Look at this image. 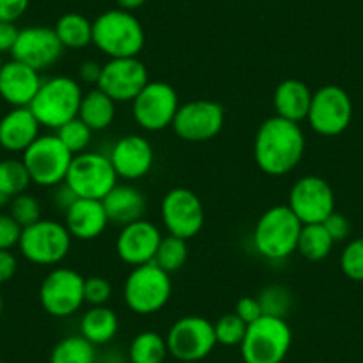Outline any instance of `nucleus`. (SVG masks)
I'll list each match as a JSON object with an SVG mask.
<instances>
[{
  "instance_id": "obj_1",
  "label": "nucleus",
  "mask_w": 363,
  "mask_h": 363,
  "mask_svg": "<svg viewBox=\"0 0 363 363\" xmlns=\"http://www.w3.org/2000/svg\"><path fill=\"white\" fill-rule=\"evenodd\" d=\"M305 148L306 138L301 125L274 114L258 127L253 141V157L265 174L284 177L301 162Z\"/></svg>"
},
{
  "instance_id": "obj_2",
  "label": "nucleus",
  "mask_w": 363,
  "mask_h": 363,
  "mask_svg": "<svg viewBox=\"0 0 363 363\" xmlns=\"http://www.w3.org/2000/svg\"><path fill=\"white\" fill-rule=\"evenodd\" d=\"M146 34L134 13L109 9L93 20V45L109 59L139 57Z\"/></svg>"
},
{
  "instance_id": "obj_3",
  "label": "nucleus",
  "mask_w": 363,
  "mask_h": 363,
  "mask_svg": "<svg viewBox=\"0 0 363 363\" xmlns=\"http://www.w3.org/2000/svg\"><path fill=\"white\" fill-rule=\"evenodd\" d=\"M84 91L82 84L66 75H55L41 82L38 95L29 109L41 127L57 130L62 125L79 116Z\"/></svg>"
},
{
  "instance_id": "obj_4",
  "label": "nucleus",
  "mask_w": 363,
  "mask_h": 363,
  "mask_svg": "<svg viewBox=\"0 0 363 363\" xmlns=\"http://www.w3.org/2000/svg\"><path fill=\"white\" fill-rule=\"evenodd\" d=\"M303 223L289 205L271 207L258 218L253 230V246L267 260H285L298 250Z\"/></svg>"
},
{
  "instance_id": "obj_5",
  "label": "nucleus",
  "mask_w": 363,
  "mask_h": 363,
  "mask_svg": "<svg viewBox=\"0 0 363 363\" xmlns=\"http://www.w3.org/2000/svg\"><path fill=\"white\" fill-rule=\"evenodd\" d=\"M171 274L153 262L132 267L123 284L125 305L138 315L160 312L171 299Z\"/></svg>"
},
{
  "instance_id": "obj_6",
  "label": "nucleus",
  "mask_w": 363,
  "mask_h": 363,
  "mask_svg": "<svg viewBox=\"0 0 363 363\" xmlns=\"http://www.w3.org/2000/svg\"><path fill=\"white\" fill-rule=\"evenodd\" d=\"M292 345V330L281 317L262 315L247 324L240 347L244 363H281Z\"/></svg>"
},
{
  "instance_id": "obj_7",
  "label": "nucleus",
  "mask_w": 363,
  "mask_h": 363,
  "mask_svg": "<svg viewBox=\"0 0 363 363\" xmlns=\"http://www.w3.org/2000/svg\"><path fill=\"white\" fill-rule=\"evenodd\" d=\"M109 155L99 152H84L73 155L65 184L77 198L104 200L120 184Z\"/></svg>"
},
{
  "instance_id": "obj_8",
  "label": "nucleus",
  "mask_w": 363,
  "mask_h": 363,
  "mask_svg": "<svg viewBox=\"0 0 363 363\" xmlns=\"http://www.w3.org/2000/svg\"><path fill=\"white\" fill-rule=\"evenodd\" d=\"M73 153L55 134L40 135L26 152L22 162L26 164L30 182L40 187H57L66 180Z\"/></svg>"
},
{
  "instance_id": "obj_9",
  "label": "nucleus",
  "mask_w": 363,
  "mask_h": 363,
  "mask_svg": "<svg viewBox=\"0 0 363 363\" xmlns=\"http://www.w3.org/2000/svg\"><path fill=\"white\" fill-rule=\"evenodd\" d=\"M73 237L65 223L40 219L22 230L18 250L26 260L36 265H57L72 251Z\"/></svg>"
},
{
  "instance_id": "obj_10",
  "label": "nucleus",
  "mask_w": 363,
  "mask_h": 363,
  "mask_svg": "<svg viewBox=\"0 0 363 363\" xmlns=\"http://www.w3.org/2000/svg\"><path fill=\"white\" fill-rule=\"evenodd\" d=\"M352 120V100L347 91L335 84L313 91L306 121L315 134L335 138L347 130Z\"/></svg>"
},
{
  "instance_id": "obj_11",
  "label": "nucleus",
  "mask_w": 363,
  "mask_h": 363,
  "mask_svg": "<svg viewBox=\"0 0 363 363\" xmlns=\"http://www.w3.org/2000/svg\"><path fill=\"white\" fill-rule=\"evenodd\" d=\"M166 342L169 354L186 363L207 358L218 345L214 323L201 315H186L174 320L167 331Z\"/></svg>"
},
{
  "instance_id": "obj_12",
  "label": "nucleus",
  "mask_w": 363,
  "mask_h": 363,
  "mask_svg": "<svg viewBox=\"0 0 363 363\" xmlns=\"http://www.w3.org/2000/svg\"><path fill=\"white\" fill-rule=\"evenodd\" d=\"M160 219L167 235L189 240L203 230L205 208L200 196L187 187H174L160 201Z\"/></svg>"
},
{
  "instance_id": "obj_13",
  "label": "nucleus",
  "mask_w": 363,
  "mask_h": 363,
  "mask_svg": "<svg viewBox=\"0 0 363 363\" xmlns=\"http://www.w3.org/2000/svg\"><path fill=\"white\" fill-rule=\"evenodd\" d=\"M180 99L173 86L162 80H150L132 102L134 121L148 132L166 130L173 125Z\"/></svg>"
},
{
  "instance_id": "obj_14",
  "label": "nucleus",
  "mask_w": 363,
  "mask_h": 363,
  "mask_svg": "<svg viewBox=\"0 0 363 363\" xmlns=\"http://www.w3.org/2000/svg\"><path fill=\"white\" fill-rule=\"evenodd\" d=\"M84 280L79 271L69 267H55L40 285V303L45 312L57 319L73 315L82 308Z\"/></svg>"
},
{
  "instance_id": "obj_15",
  "label": "nucleus",
  "mask_w": 363,
  "mask_h": 363,
  "mask_svg": "<svg viewBox=\"0 0 363 363\" xmlns=\"http://www.w3.org/2000/svg\"><path fill=\"white\" fill-rule=\"evenodd\" d=\"M225 127V107L214 100L198 99L180 104L174 116V134L187 143H207L221 134Z\"/></svg>"
},
{
  "instance_id": "obj_16",
  "label": "nucleus",
  "mask_w": 363,
  "mask_h": 363,
  "mask_svg": "<svg viewBox=\"0 0 363 363\" xmlns=\"http://www.w3.org/2000/svg\"><path fill=\"white\" fill-rule=\"evenodd\" d=\"M287 205L303 225H323L335 212V193L324 178L306 174L291 187Z\"/></svg>"
},
{
  "instance_id": "obj_17",
  "label": "nucleus",
  "mask_w": 363,
  "mask_h": 363,
  "mask_svg": "<svg viewBox=\"0 0 363 363\" xmlns=\"http://www.w3.org/2000/svg\"><path fill=\"white\" fill-rule=\"evenodd\" d=\"M65 47L59 41L54 27L30 26L18 30L15 45L11 48V57L23 65L30 66L36 72H45L59 62Z\"/></svg>"
},
{
  "instance_id": "obj_18",
  "label": "nucleus",
  "mask_w": 363,
  "mask_h": 363,
  "mask_svg": "<svg viewBox=\"0 0 363 363\" xmlns=\"http://www.w3.org/2000/svg\"><path fill=\"white\" fill-rule=\"evenodd\" d=\"M150 82L148 68L139 57L109 59L102 68L99 86L116 104L134 102Z\"/></svg>"
},
{
  "instance_id": "obj_19",
  "label": "nucleus",
  "mask_w": 363,
  "mask_h": 363,
  "mask_svg": "<svg viewBox=\"0 0 363 363\" xmlns=\"http://www.w3.org/2000/svg\"><path fill=\"white\" fill-rule=\"evenodd\" d=\"M162 237L159 226L145 218L121 226L116 237L118 258L132 267L150 264L155 258Z\"/></svg>"
},
{
  "instance_id": "obj_20",
  "label": "nucleus",
  "mask_w": 363,
  "mask_h": 363,
  "mask_svg": "<svg viewBox=\"0 0 363 363\" xmlns=\"http://www.w3.org/2000/svg\"><path fill=\"white\" fill-rule=\"evenodd\" d=\"M109 159L118 178L139 180L152 171L155 153L148 139L139 134H128L114 143Z\"/></svg>"
},
{
  "instance_id": "obj_21",
  "label": "nucleus",
  "mask_w": 363,
  "mask_h": 363,
  "mask_svg": "<svg viewBox=\"0 0 363 363\" xmlns=\"http://www.w3.org/2000/svg\"><path fill=\"white\" fill-rule=\"evenodd\" d=\"M41 73L30 66L11 59L0 69V96L11 107H29L40 91Z\"/></svg>"
},
{
  "instance_id": "obj_22",
  "label": "nucleus",
  "mask_w": 363,
  "mask_h": 363,
  "mask_svg": "<svg viewBox=\"0 0 363 363\" xmlns=\"http://www.w3.org/2000/svg\"><path fill=\"white\" fill-rule=\"evenodd\" d=\"M109 223L102 200L77 198L72 207L65 212V226L69 235L77 240L99 239Z\"/></svg>"
},
{
  "instance_id": "obj_23",
  "label": "nucleus",
  "mask_w": 363,
  "mask_h": 363,
  "mask_svg": "<svg viewBox=\"0 0 363 363\" xmlns=\"http://www.w3.org/2000/svg\"><path fill=\"white\" fill-rule=\"evenodd\" d=\"M40 128V121L29 107H13L0 118V148L23 153L41 135Z\"/></svg>"
},
{
  "instance_id": "obj_24",
  "label": "nucleus",
  "mask_w": 363,
  "mask_h": 363,
  "mask_svg": "<svg viewBox=\"0 0 363 363\" xmlns=\"http://www.w3.org/2000/svg\"><path fill=\"white\" fill-rule=\"evenodd\" d=\"M107 218L113 225L125 226L145 218L148 201L145 193L130 184H118L102 200Z\"/></svg>"
},
{
  "instance_id": "obj_25",
  "label": "nucleus",
  "mask_w": 363,
  "mask_h": 363,
  "mask_svg": "<svg viewBox=\"0 0 363 363\" xmlns=\"http://www.w3.org/2000/svg\"><path fill=\"white\" fill-rule=\"evenodd\" d=\"M313 91L303 80H281L272 95V107H274L277 116L294 121V123H301L308 116Z\"/></svg>"
},
{
  "instance_id": "obj_26",
  "label": "nucleus",
  "mask_w": 363,
  "mask_h": 363,
  "mask_svg": "<svg viewBox=\"0 0 363 363\" xmlns=\"http://www.w3.org/2000/svg\"><path fill=\"white\" fill-rule=\"evenodd\" d=\"M120 330L118 313L107 305L91 306L80 319V335L93 345L109 344Z\"/></svg>"
},
{
  "instance_id": "obj_27",
  "label": "nucleus",
  "mask_w": 363,
  "mask_h": 363,
  "mask_svg": "<svg viewBox=\"0 0 363 363\" xmlns=\"http://www.w3.org/2000/svg\"><path fill=\"white\" fill-rule=\"evenodd\" d=\"M79 118L93 132H102L114 123L116 118V102L107 96L100 87H93L84 93L80 102Z\"/></svg>"
},
{
  "instance_id": "obj_28",
  "label": "nucleus",
  "mask_w": 363,
  "mask_h": 363,
  "mask_svg": "<svg viewBox=\"0 0 363 363\" xmlns=\"http://www.w3.org/2000/svg\"><path fill=\"white\" fill-rule=\"evenodd\" d=\"M55 34L65 48L80 50L93 45V22L80 13H65L54 26Z\"/></svg>"
},
{
  "instance_id": "obj_29",
  "label": "nucleus",
  "mask_w": 363,
  "mask_h": 363,
  "mask_svg": "<svg viewBox=\"0 0 363 363\" xmlns=\"http://www.w3.org/2000/svg\"><path fill=\"white\" fill-rule=\"evenodd\" d=\"M167 351L166 337L157 331H141L134 337L128 347L130 363H164Z\"/></svg>"
},
{
  "instance_id": "obj_30",
  "label": "nucleus",
  "mask_w": 363,
  "mask_h": 363,
  "mask_svg": "<svg viewBox=\"0 0 363 363\" xmlns=\"http://www.w3.org/2000/svg\"><path fill=\"white\" fill-rule=\"evenodd\" d=\"M335 242L324 225H303L298 240V253L310 262H320L330 257Z\"/></svg>"
},
{
  "instance_id": "obj_31",
  "label": "nucleus",
  "mask_w": 363,
  "mask_h": 363,
  "mask_svg": "<svg viewBox=\"0 0 363 363\" xmlns=\"http://www.w3.org/2000/svg\"><path fill=\"white\" fill-rule=\"evenodd\" d=\"M96 345L91 344L82 335L65 337L54 345L50 363H95Z\"/></svg>"
},
{
  "instance_id": "obj_32",
  "label": "nucleus",
  "mask_w": 363,
  "mask_h": 363,
  "mask_svg": "<svg viewBox=\"0 0 363 363\" xmlns=\"http://www.w3.org/2000/svg\"><path fill=\"white\" fill-rule=\"evenodd\" d=\"M30 184L33 182L22 159L0 160V194L13 200L18 194L26 193Z\"/></svg>"
},
{
  "instance_id": "obj_33",
  "label": "nucleus",
  "mask_w": 363,
  "mask_h": 363,
  "mask_svg": "<svg viewBox=\"0 0 363 363\" xmlns=\"http://www.w3.org/2000/svg\"><path fill=\"white\" fill-rule=\"evenodd\" d=\"M187 258H189V247H187V240L178 239L174 235L162 237L157 250L153 264L159 265L166 272H177L186 265Z\"/></svg>"
},
{
  "instance_id": "obj_34",
  "label": "nucleus",
  "mask_w": 363,
  "mask_h": 363,
  "mask_svg": "<svg viewBox=\"0 0 363 363\" xmlns=\"http://www.w3.org/2000/svg\"><path fill=\"white\" fill-rule=\"evenodd\" d=\"M257 298L260 301L264 315L281 317V319H285V315L291 312L292 303H294L292 292L284 285H267L262 289Z\"/></svg>"
},
{
  "instance_id": "obj_35",
  "label": "nucleus",
  "mask_w": 363,
  "mask_h": 363,
  "mask_svg": "<svg viewBox=\"0 0 363 363\" xmlns=\"http://www.w3.org/2000/svg\"><path fill=\"white\" fill-rule=\"evenodd\" d=\"M93 134H95V132L91 130L79 116L73 118L72 121H68V123H65L61 128L55 130V135L61 139L62 145H65L73 155L87 152L91 141H93Z\"/></svg>"
},
{
  "instance_id": "obj_36",
  "label": "nucleus",
  "mask_w": 363,
  "mask_h": 363,
  "mask_svg": "<svg viewBox=\"0 0 363 363\" xmlns=\"http://www.w3.org/2000/svg\"><path fill=\"white\" fill-rule=\"evenodd\" d=\"M247 324L240 319L235 313H226V315L219 317L214 323V333L218 344L226 345V347H235V345L242 344L244 337H246Z\"/></svg>"
},
{
  "instance_id": "obj_37",
  "label": "nucleus",
  "mask_w": 363,
  "mask_h": 363,
  "mask_svg": "<svg viewBox=\"0 0 363 363\" xmlns=\"http://www.w3.org/2000/svg\"><path fill=\"white\" fill-rule=\"evenodd\" d=\"M9 214L22 228H27L43 219L41 218V203L36 196L29 193H22L13 198L9 203Z\"/></svg>"
},
{
  "instance_id": "obj_38",
  "label": "nucleus",
  "mask_w": 363,
  "mask_h": 363,
  "mask_svg": "<svg viewBox=\"0 0 363 363\" xmlns=\"http://www.w3.org/2000/svg\"><path fill=\"white\" fill-rule=\"evenodd\" d=\"M340 269L352 281H363V237L345 244L340 255Z\"/></svg>"
},
{
  "instance_id": "obj_39",
  "label": "nucleus",
  "mask_w": 363,
  "mask_h": 363,
  "mask_svg": "<svg viewBox=\"0 0 363 363\" xmlns=\"http://www.w3.org/2000/svg\"><path fill=\"white\" fill-rule=\"evenodd\" d=\"M113 298V285L104 277H89L84 280V301L91 306H104Z\"/></svg>"
},
{
  "instance_id": "obj_40",
  "label": "nucleus",
  "mask_w": 363,
  "mask_h": 363,
  "mask_svg": "<svg viewBox=\"0 0 363 363\" xmlns=\"http://www.w3.org/2000/svg\"><path fill=\"white\" fill-rule=\"evenodd\" d=\"M22 226L11 218V214L0 212V250L11 251L18 246L20 237H22Z\"/></svg>"
},
{
  "instance_id": "obj_41",
  "label": "nucleus",
  "mask_w": 363,
  "mask_h": 363,
  "mask_svg": "<svg viewBox=\"0 0 363 363\" xmlns=\"http://www.w3.org/2000/svg\"><path fill=\"white\" fill-rule=\"evenodd\" d=\"M323 225L326 228V232L330 233L331 239H333V242H342V240H345L351 235V223H349V219L344 214H340L337 211Z\"/></svg>"
},
{
  "instance_id": "obj_42",
  "label": "nucleus",
  "mask_w": 363,
  "mask_h": 363,
  "mask_svg": "<svg viewBox=\"0 0 363 363\" xmlns=\"http://www.w3.org/2000/svg\"><path fill=\"white\" fill-rule=\"evenodd\" d=\"M233 313L239 315L246 324L255 323V320H258L264 315L260 301H258V298H253V296H244V298H240L239 301H237Z\"/></svg>"
},
{
  "instance_id": "obj_43",
  "label": "nucleus",
  "mask_w": 363,
  "mask_h": 363,
  "mask_svg": "<svg viewBox=\"0 0 363 363\" xmlns=\"http://www.w3.org/2000/svg\"><path fill=\"white\" fill-rule=\"evenodd\" d=\"M30 0H0V20L16 23L29 9Z\"/></svg>"
},
{
  "instance_id": "obj_44",
  "label": "nucleus",
  "mask_w": 363,
  "mask_h": 363,
  "mask_svg": "<svg viewBox=\"0 0 363 363\" xmlns=\"http://www.w3.org/2000/svg\"><path fill=\"white\" fill-rule=\"evenodd\" d=\"M18 271V260L8 250H0V285L8 284Z\"/></svg>"
},
{
  "instance_id": "obj_45",
  "label": "nucleus",
  "mask_w": 363,
  "mask_h": 363,
  "mask_svg": "<svg viewBox=\"0 0 363 363\" xmlns=\"http://www.w3.org/2000/svg\"><path fill=\"white\" fill-rule=\"evenodd\" d=\"M104 65L99 61H84L79 66V82L89 84V86H99L100 77H102Z\"/></svg>"
},
{
  "instance_id": "obj_46",
  "label": "nucleus",
  "mask_w": 363,
  "mask_h": 363,
  "mask_svg": "<svg viewBox=\"0 0 363 363\" xmlns=\"http://www.w3.org/2000/svg\"><path fill=\"white\" fill-rule=\"evenodd\" d=\"M18 27L11 22H4L0 20V54L11 52L13 45H15L16 36H18Z\"/></svg>"
},
{
  "instance_id": "obj_47",
  "label": "nucleus",
  "mask_w": 363,
  "mask_h": 363,
  "mask_svg": "<svg viewBox=\"0 0 363 363\" xmlns=\"http://www.w3.org/2000/svg\"><path fill=\"white\" fill-rule=\"evenodd\" d=\"M77 200V196H75V193H73L72 189H69L68 186H66L65 182H62L61 186H57L55 187V196H54V203L57 205L59 208H61L62 212H66L68 211L69 207H72L73 205V201Z\"/></svg>"
},
{
  "instance_id": "obj_48",
  "label": "nucleus",
  "mask_w": 363,
  "mask_h": 363,
  "mask_svg": "<svg viewBox=\"0 0 363 363\" xmlns=\"http://www.w3.org/2000/svg\"><path fill=\"white\" fill-rule=\"evenodd\" d=\"M116 4L120 9H125V11H135V9L143 8L146 4V0H116Z\"/></svg>"
},
{
  "instance_id": "obj_49",
  "label": "nucleus",
  "mask_w": 363,
  "mask_h": 363,
  "mask_svg": "<svg viewBox=\"0 0 363 363\" xmlns=\"http://www.w3.org/2000/svg\"><path fill=\"white\" fill-rule=\"evenodd\" d=\"M9 203H11V198L4 196V194H0V208L9 207Z\"/></svg>"
},
{
  "instance_id": "obj_50",
  "label": "nucleus",
  "mask_w": 363,
  "mask_h": 363,
  "mask_svg": "<svg viewBox=\"0 0 363 363\" xmlns=\"http://www.w3.org/2000/svg\"><path fill=\"white\" fill-rule=\"evenodd\" d=\"M4 312V299H2V294H0V315Z\"/></svg>"
},
{
  "instance_id": "obj_51",
  "label": "nucleus",
  "mask_w": 363,
  "mask_h": 363,
  "mask_svg": "<svg viewBox=\"0 0 363 363\" xmlns=\"http://www.w3.org/2000/svg\"><path fill=\"white\" fill-rule=\"evenodd\" d=\"M4 59H2V54H0V69H2V66H4Z\"/></svg>"
},
{
  "instance_id": "obj_52",
  "label": "nucleus",
  "mask_w": 363,
  "mask_h": 363,
  "mask_svg": "<svg viewBox=\"0 0 363 363\" xmlns=\"http://www.w3.org/2000/svg\"><path fill=\"white\" fill-rule=\"evenodd\" d=\"M0 106H2V96H0Z\"/></svg>"
},
{
  "instance_id": "obj_53",
  "label": "nucleus",
  "mask_w": 363,
  "mask_h": 363,
  "mask_svg": "<svg viewBox=\"0 0 363 363\" xmlns=\"http://www.w3.org/2000/svg\"><path fill=\"white\" fill-rule=\"evenodd\" d=\"M0 363H8V362H2V359H0Z\"/></svg>"
},
{
  "instance_id": "obj_54",
  "label": "nucleus",
  "mask_w": 363,
  "mask_h": 363,
  "mask_svg": "<svg viewBox=\"0 0 363 363\" xmlns=\"http://www.w3.org/2000/svg\"><path fill=\"white\" fill-rule=\"evenodd\" d=\"M313 363H323V362H313Z\"/></svg>"
}]
</instances>
